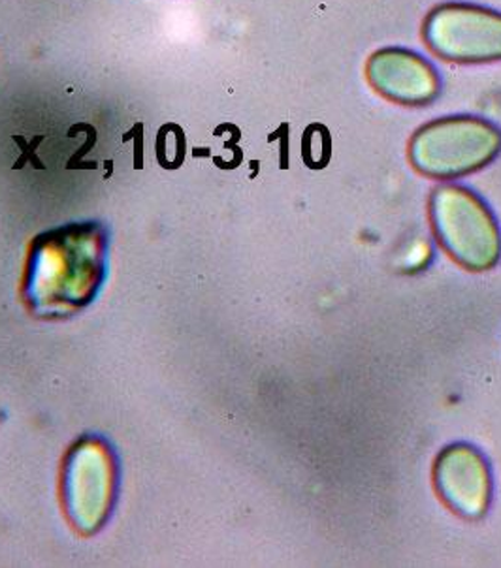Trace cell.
<instances>
[{"instance_id":"obj_1","label":"cell","mask_w":501,"mask_h":568,"mask_svg":"<svg viewBox=\"0 0 501 568\" xmlns=\"http://www.w3.org/2000/svg\"><path fill=\"white\" fill-rule=\"evenodd\" d=\"M102 275V230L94 224H70L38 237L27 292L40 315H64L93 300Z\"/></svg>"},{"instance_id":"obj_2","label":"cell","mask_w":501,"mask_h":568,"mask_svg":"<svg viewBox=\"0 0 501 568\" xmlns=\"http://www.w3.org/2000/svg\"><path fill=\"white\" fill-rule=\"evenodd\" d=\"M501 153V126L459 113L422 124L409 140L411 166L430 180L452 181L489 166Z\"/></svg>"},{"instance_id":"obj_3","label":"cell","mask_w":501,"mask_h":568,"mask_svg":"<svg viewBox=\"0 0 501 568\" xmlns=\"http://www.w3.org/2000/svg\"><path fill=\"white\" fill-rule=\"evenodd\" d=\"M433 234L441 247L470 272H487L501 258L498 219L470 186L441 183L428 200Z\"/></svg>"},{"instance_id":"obj_4","label":"cell","mask_w":501,"mask_h":568,"mask_svg":"<svg viewBox=\"0 0 501 568\" xmlns=\"http://www.w3.org/2000/svg\"><path fill=\"white\" fill-rule=\"evenodd\" d=\"M422 40L452 64L501 62V12L465 0L441 2L422 21Z\"/></svg>"},{"instance_id":"obj_5","label":"cell","mask_w":501,"mask_h":568,"mask_svg":"<svg viewBox=\"0 0 501 568\" xmlns=\"http://www.w3.org/2000/svg\"><path fill=\"white\" fill-rule=\"evenodd\" d=\"M62 486L72 524L83 532L97 531L110 513L116 488L113 457L104 443L81 440L70 452Z\"/></svg>"},{"instance_id":"obj_6","label":"cell","mask_w":501,"mask_h":568,"mask_svg":"<svg viewBox=\"0 0 501 568\" xmlns=\"http://www.w3.org/2000/svg\"><path fill=\"white\" fill-rule=\"evenodd\" d=\"M365 80L373 91L398 105L424 108L440 99L443 81L427 57L403 45H387L365 61Z\"/></svg>"},{"instance_id":"obj_7","label":"cell","mask_w":501,"mask_h":568,"mask_svg":"<svg viewBox=\"0 0 501 568\" xmlns=\"http://www.w3.org/2000/svg\"><path fill=\"white\" fill-rule=\"evenodd\" d=\"M433 486L452 513L481 519L492 503L489 459L468 443L447 446L433 464Z\"/></svg>"}]
</instances>
